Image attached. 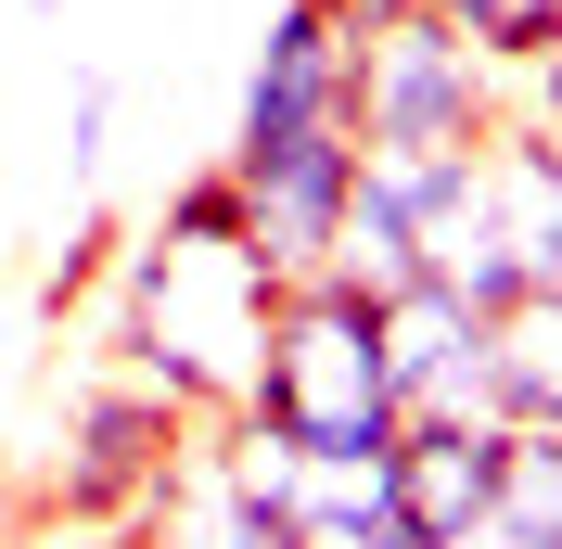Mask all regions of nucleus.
<instances>
[{
	"label": "nucleus",
	"mask_w": 562,
	"mask_h": 549,
	"mask_svg": "<svg viewBox=\"0 0 562 549\" xmlns=\"http://www.w3.org/2000/svg\"><path fill=\"white\" fill-rule=\"evenodd\" d=\"M294 549H422V537H409L396 512H346V524H307Z\"/></svg>",
	"instance_id": "nucleus-10"
},
{
	"label": "nucleus",
	"mask_w": 562,
	"mask_h": 549,
	"mask_svg": "<svg viewBox=\"0 0 562 549\" xmlns=\"http://www.w3.org/2000/svg\"><path fill=\"white\" fill-rule=\"evenodd\" d=\"M486 371L498 422H562V281H525L512 307H486Z\"/></svg>",
	"instance_id": "nucleus-6"
},
{
	"label": "nucleus",
	"mask_w": 562,
	"mask_h": 549,
	"mask_svg": "<svg viewBox=\"0 0 562 549\" xmlns=\"http://www.w3.org/2000/svg\"><path fill=\"white\" fill-rule=\"evenodd\" d=\"M256 435L307 447V460H384L396 447V383H384V294H358L346 269L281 281L269 358H256Z\"/></svg>",
	"instance_id": "nucleus-2"
},
{
	"label": "nucleus",
	"mask_w": 562,
	"mask_h": 549,
	"mask_svg": "<svg viewBox=\"0 0 562 549\" xmlns=\"http://www.w3.org/2000/svg\"><path fill=\"white\" fill-rule=\"evenodd\" d=\"M498 537L562 549V422H512V447H498Z\"/></svg>",
	"instance_id": "nucleus-7"
},
{
	"label": "nucleus",
	"mask_w": 562,
	"mask_h": 549,
	"mask_svg": "<svg viewBox=\"0 0 562 549\" xmlns=\"http://www.w3.org/2000/svg\"><path fill=\"white\" fill-rule=\"evenodd\" d=\"M281 269L256 256V217L231 192V167H192L154 205V231L128 243L115 281V358L140 383H167L192 422H244L256 410V358H269Z\"/></svg>",
	"instance_id": "nucleus-1"
},
{
	"label": "nucleus",
	"mask_w": 562,
	"mask_h": 549,
	"mask_svg": "<svg viewBox=\"0 0 562 549\" xmlns=\"http://www.w3.org/2000/svg\"><path fill=\"white\" fill-rule=\"evenodd\" d=\"M384 383H396V422H498L486 307H460L448 281L384 294Z\"/></svg>",
	"instance_id": "nucleus-4"
},
{
	"label": "nucleus",
	"mask_w": 562,
	"mask_h": 549,
	"mask_svg": "<svg viewBox=\"0 0 562 549\" xmlns=\"http://www.w3.org/2000/svg\"><path fill=\"white\" fill-rule=\"evenodd\" d=\"M435 13H448V26L473 38V52H498V65H512V77H525L537 52H550V38H562V0H435Z\"/></svg>",
	"instance_id": "nucleus-8"
},
{
	"label": "nucleus",
	"mask_w": 562,
	"mask_h": 549,
	"mask_svg": "<svg viewBox=\"0 0 562 549\" xmlns=\"http://www.w3.org/2000/svg\"><path fill=\"white\" fill-rule=\"evenodd\" d=\"M26 13H65V0H26Z\"/></svg>",
	"instance_id": "nucleus-11"
},
{
	"label": "nucleus",
	"mask_w": 562,
	"mask_h": 549,
	"mask_svg": "<svg viewBox=\"0 0 562 549\" xmlns=\"http://www.w3.org/2000/svg\"><path fill=\"white\" fill-rule=\"evenodd\" d=\"M103 154H115V77L77 65L65 77V192H77V205L103 192Z\"/></svg>",
	"instance_id": "nucleus-9"
},
{
	"label": "nucleus",
	"mask_w": 562,
	"mask_h": 549,
	"mask_svg": "<svg viewBox=\"0 0 562 549\" xmlns=\"http://www.w3.org/2000/svg\"><path fill=\"white\" fill-rule=\"evenodd\" d=\"M525 103V77L473 52L435 0H371L346 26V115L358 154H473L498 115Z\"/></svg>",
	"instance_id": "nucleus-3"
},
{
	"label": "nucleus",
	"mask_w": 562,
	"mask_h": 549,
	"mask_svg": "<svg viewBox=\"0 0 562 549\" xmlns=\"http://www.w3.org/2000/svg\"><path fill=\"white\" fill-rule=\"evenodd\" d=\"M498 447H512V422H396V524H409L422 549H460L498 524Z\"/></svg>",
	"instance_id": "nucleus-5"
},
{
	"label": "nucleus",
	"mask_w": 562,
	"mask_h": 549,
	"mask_svg": "<svg viewBox=\"0 0 562 549\" xmlns=\"http://www.w3.org/2000/svg\"><path fill=\"white\" fill-rule=\"evenodd\" d=\"M128 549H140V537H128Z\"/></svg>",
	"instance_id": "nucleus-12"
}]
</instances>
